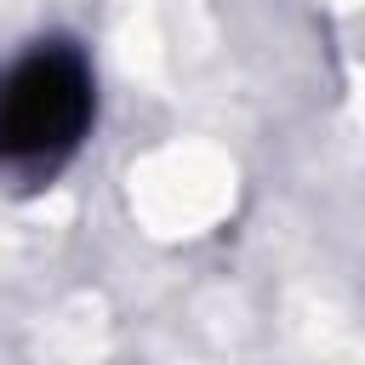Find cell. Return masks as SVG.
Instances as JSON below:
<instances>
[{
  "mask_svg": "<svg viewBox=\"0 0 365 365\" xmlns=\"http://www.w3.org/2000/svg\"><path fill=\"white\" fill-rule=\"evenodd\" d=\"M86 114H91V80L80 57L40 51L0 86V154L11 160L57 154L80 137Z\"/></svg>",
  "mask_w": 365,
  "mask_h": 365,
  "instance_id": "6da1fadb",
  "label": "cell"
}]
</instances>
